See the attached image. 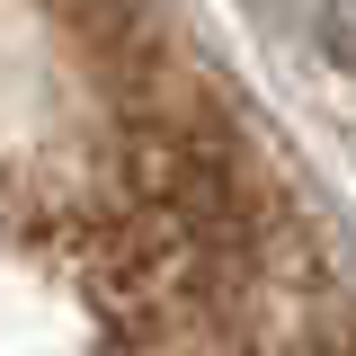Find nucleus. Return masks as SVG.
I'll use <instances>...</instances> for the list:
<instances>
[{
	"instance_id": "1",
	"label": "nucleus",
	"mask_w": 356,
	"mask_h": 356,
	"mask_svg": "<svg viewBox=\"0 0 356 356\" xmlns=\"http://www.w3.org/2000/svg\"><path fill=\"white\" fill-rule=\"evenodd\" d=\"M0 356H356V232L170 0H0Z\"/></svg>"
}]
</instances>
